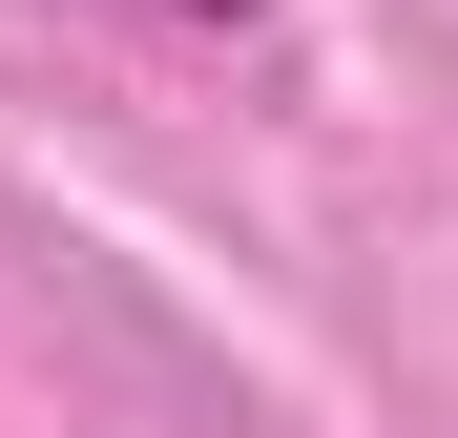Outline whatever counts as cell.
Instances as JSON below:
<instances>
[{
  "instance_id": "6da1fadb",
  "label": "cell",
  "mask_w": 458,
  "mask_h": 438,
  "mask_svg": "<svg viewBox=\"0 0 458 438\" xmlns=\"http://www.w3.org/2000/svg\"><path fill=\"white\" fill-rule=\"evenodd\" d=\"M167 21H250V0H167Z\"/></svg>"
}]
</instances>
